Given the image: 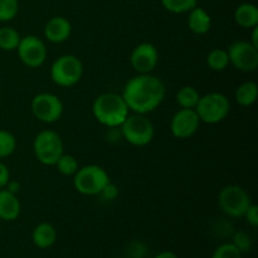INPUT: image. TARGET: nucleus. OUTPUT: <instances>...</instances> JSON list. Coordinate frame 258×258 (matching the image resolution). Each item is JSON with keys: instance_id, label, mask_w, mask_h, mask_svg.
Returning <instances> with one entry per match:
<instances>
[{"instance_id": "obj_1", "label": "nucleus", "mask_w": 258, "mask_h": 258, "mask_svg": "<svg viewBox=\"0 0 258 258\" xmlns=\"http://www.w3.org/2000/svg\"><path fill=\"white\" fill-rule=\"evenodd\" d=\"M165 85L156 76L146 73L138 75L127 81L122 92L128 110L135 113L153 112L161 105L165 98Z\"/></svg>"}, {"instance_id": "obj_2", "label": "nucleus", "mask_w": 258, "mask_h": 258, "mask_svg": "<svg viewBox=\"0 0 258 258\" xmlns=\"http://www.w3.org/2000/svg\"><path fill=\"white\" fill-rule=\"evenodd\" d=\"M128 107L122 96L113 92H106L98 96L92 105V112L96 120L106 127L115 128L121 126L128 116Z\"/></svg>"}, {"instance_id": "obj_3", "label": "nucleus", "mask_w": 258, "mask_h": 258, "mask_svg": "<svg viewBox=\"0 0 258 258\" xmlns=\"http://www.w3.org/2000/svg\"><path fill=\"white\" fill-rule=\"evenodd\" d=\"M111 183L107 171L98 165H86L78 168L73 175V185L83 196H100L103 189Z\"/></svg>"}, {"instance_id": "obj_4", "label": "nucleus", "mask_w": 258, "mask_h": 258, "mask_svg": "<svg viewBox=\"0 0 258 258\" xmlns=\"http://www.w3.org/2000/svg\"><path fill=\"white\" fill-rule=\"evenodd\" d=\"M121 135L128 144L138 148L149 145L155 136L153 122L141 113L128 115L121 123Z\"/></svg>"}, {"instance_id": "obj_5", "label": "nucleus", "mask_w": 258, "mask_h": 258, "mask_svg": "<svg viewBox=\"0 0 258 258\" xmlns=\"http://www.w3.org/2000/svg\"><path fill=\"white\" fill-rule=\"evenodd\" d=\"M83 76V64L78 57L64 54L58 57L50 67V78L59 87H73Z\"/></svg>"}, {"instance_id": "obj_6", "label": "nucleus", "mask_w": 258, "mask_h": 258, "mask_svg": "<svg viewBox=\"0 0 258 258\" xmlns=\"http://www.w3.org/2000/svg\"><path fill=\"white\" fill-rule=\"evenodd\" d=\"M194 110L201 122L213 125L221 122L228 116L231 111V102L223 93L212 92L201 96V100Z\"/></svg>"}, {"instance_id": "obj_7", "label": "nucleus", "mask_w": 258, "mask_h": 258, "mask_svg": "<svg viewBox=\"0 0 258 258\" xmlns=\"http://www.w3.org/2000/svg\"><path fill=\"white\" fill-rule=\"evenodd\" d=\"M33 151L37 160L43 165H55L63 154L62 138L53 130L40 131L33 141Z\"/></svg>"}, {"instance_id": "obj_8", "label": "nucleus", "mask_w": 258, "mask_h": 258, "mask_svg": "<svg viewBox=\"0 0 258 258\" xmlns=\"http://www.w3.org/2000/svg\"><path fill=\"white\" fill-rule=\"evenodd\" d=\"M251 204V197L238 185L224 186L218 194L219 208L232 218H242Z\"/></svg>"}, {"instance_id": "obj_9", "label": "nucleus", "mask_w": 258, "mask_h": 258, "mask_svg": "<svg viewBox=\"0 0 258 258\" xmlns=\"http://www.w3.org/2000/svg\"><path fill=\"white\" fill-rule=\"evenodd\" d=\"M30 108L34 117L44 123L57 122L63 115V102L53 93L43 92L34 96Z\"/></svg>"}, {"instance_id": "obj_10", "label": "nucleus", "mask_w": 258, "mask_h": 258, "mask_svg": "<svg viewBox=\"0 0 258 258\" xmlns=\"http://www.w3.org/2000/svg\"><path fill=\"white\" fill-rule=\"evenodd\" d=\"M229 64L242 72H253L258 68V48L251 42L238 40L228 48Z\"/></svg>"}, {"instance_id": "obj_11", "label": "nucleus", "mask_w": 258, "mask_h": 258, "mask_svg": "<svg viewBox=\"0 0 258 258\" xmlns=\"http://www.w3.org/2000/svg\"><path fill=\"white\" fill-rule=\"evenodd\" d=\"M17 50L23 64L29 68H39L47 59V47L37 35H27L22 38Z\"/></svg>"}, {"instance_id": "obj_12", "label": "nucleus", "mask_w": 258, "mask_h": 258, "mask_svg": "<svg viewBox=\"0 0 258 258\" xmlns=\"http://www.w3.org/2000/svg\"><path fill=\"white\" fill-rule=\"evenodd\" d=\"M201 120L194 108H180L173 116L170 130L174 138L189 139L198 131Z\"/></svg>"}, {"instance_id": "obj_13", "label": "nucleus", "mask_w": 258, "mask_h": 258, "mask_svg": "<svg viewBox=\"0 0 258 258\" xmlns=\"http://www.w3.org/2000/svg\"><path fill=\"white\" fill-rule=\"evenodd\" d=\"M159 62L158 48L151 43H141L134 48L130 63L139 75H146L155 70Z\"/></svg>"}, {"instance_id": "obj_14", "label": "nucleus", "mask_w": 258, "mask_h": 258, "mask_svg": "<svg viewBox=\"0 0 258 258\" xmlns=\"http://www.w3.org/2000/svg\"><path fill=\"white\" fill-rule=\"evenodd\" d=\"M72 25L64 17H53L44 27V37L50 43H63L71 37Z\"/></svg>"}, {"instance_id": "obj_15", "label": "nucleus", "mask_w": 258, "mask_h": 258, "mask_svg": "<svg viewBox=\"0 0 258 258\" xmlns=\"http://www.w3.org/2000/svg\"><path fill=\"white\" fill-rule=\"evenodd\" d=\"M22 211L17 194L10 193L7 189H0V219L5 222H13L18 219Z\"/></svg>"}, {"instance_id": "obj_16", "label": "nucleus", "mask_w": 258, "mask_h": 258, "mask_svg": "<svg viewBox=\"0 0 258 258\" xmlns=\"http://www.w3.org/2000/svg\"><path fill=\"white\" fill-rule=\"evenodd\" d=\"M188 27L194 34L203 35L211 30L212 19L211 15L203 8L196 7L189 12Z\"/></svg>"}, {"instance_id": "obj_17", "label": "nucleus", "mask_w": 258, "mask_h": 258, "mask_svg": "<svg viewBox=\"0 0 258 258\" xmlns=\"http://www.w3.org/2000/svg\"><path fill=\"white\" fill-rule=\"evenodd\" d=\"M33 243L40 249H47L52 247L57 241V231L50 223L43 222L34 228L32 233Z\"/></svg>"}, {"instance_id": "obj_18", "label": "nucleus", "mask_w": 258, "mask_h": 258, "mask_svg": "<svg viewBox=\"0 0 258 258\" xmlns=\"http://www.w3.org/2000/svg\"><path fill=\"white\" fill-rule=\"evenodd\" d=\"M234 20L242 28H254L258 25V8L256 5L244 3L234 12Z\"/></svg>"}, {"instance_id": "obj_19", "label": "nucleus", "mask_w": 258, "mask_h": 258, "mask_svg": "<svg viewBox=\"0 0 258 258\" xmlns=\"http://www.w3.org/2000/svg\"><path fill=\"white\" fill-rule=\"evenodd\" d=\"M258 96V86L256 82H244L237 88L236 91V101L242 107H249L253 105Z\"/></svg>"}, {"instance_id": "obj_20", "label": "nucleus", "mask_w": 258, "mask_h": 258, "mask_svg": "<svg viewBox=\"0 0 258 258\" xmlns=\"http://www.w3.org/2000/svg\"><path fill=\"white\" fill-rule=\"evenodd\" d=\"M175 98L181 108H196L201 100V93L191 86H184L176 92Z\"/></svg>"}, {"instance_id": "obj_21", "label": "nucleus", "mask_w": 258, "mask_h": 258, "mask_svg": "<svg viewBox=\"0 0 258 258\" xmlns=\"http://www.w3.org/2000/svg\"><path fill=\"white\" fill-rule=\"evenodd\" d=\"M20 37L19 33L12 27H3L0 28V49L12 52L15 50L19 45Z\"/></svg>"}, {"instance_id": "obj_22", "label": "nucleus", "mask_w": 258, "mask_h": 258, "mask_svg": "<svg viewBox=\"0 0 258 258\" xmlns=\"http://www.w3.org/2000/svg\"><path fill=\"white\" fill-rule=\"evenodd\" d=\"M207 64L211 70L217 71V72L224 71L229 66L228 52L226 49H221V48L211 50L209 54L207 55Z\"/></svg>"}, {"instance_id": "obj_23", "label": "nucleus", "mask_w": 258, "mask_h": 258, "mask_svg": "<svg viewBox=\"0 0 258 258\" xmlns=\"http://www.w3.org/2000/svg\"><path fill=\"white\" fill-rule=\"evenodd\" d=\"M55 166H57L58 171L64 176H73L76 174V171L78 170V168H80L77 159L73 155L64 153L58 159L57 163H55Z\"/></svg>"}, {"instance_id": "obj_24", "label": "nucleus", "mask_w": 258, "mask_h": 258, "mask_svg": "<svg viewBox=\"0 0 258 258\" xmlns=\"http://www.w3.org/2000/svg\"><path fill=\"white\" fill-rule=\"evenodd\" d=\"M198 0H161V4L168 12L181 14V13L190 12L197 7Z\"/></svg>"}, {"instance_id": "obj_25", "label": "nucleus", "mask_w": 258, "mask_h": 258, "mask_svg": "<svg viewBox=\"0 0 258 258\" xmlns=\"http://www.w3.org/2000/svg\"><path fill=\"white\" fill-rule=\"evenodd\" d=\"M17 149V139L12 133L0 128V159L8 158Z\"/></svg>"}, {"instance_id": "obj_26", "label": "nucleus", "mask_w": 258, "mask_h": 258, "mask_svg": "<svg viewBox=\"0 0 258 258\" xmlns=\"http://www.w3.org/2000/svg\"><path fill=\"white\" fill-rule=\"evenodd\" d=\"M19 10L18 0H0V22L14 19Z\"/></svg>"}, {"instance_id": "obj_27", "label": "nucleus", "mask_w": 258, "mask_h": 258, "mask_svg": "<svg viewBox=\"0 0 258 258\" xmlns=\"http://www.w3.org/2000/svg\"><path fill=\"white\" fill-rule=\"evenodd\" d=\"M212 258H242V252L233 243H224L214 251Z\"/></svg>"}, {"instance_id": "obj_28", "label": "nucleus", "mask_w": 258, "mask_h": 258, "mask_svg": "<svg viewBox=\"0 0 258 258\" xmlns=\"http://www.w3.org/2000/svg\"><path fill=\"white\" fill-rule=\"evenodd\" d=\"M233 244L241 252H248L252 247V241L244 232H237L233 237Z\"/></svg>"}, {"instance_id": "obj_29", "label": "nucleus", "mask_w": 258, "mask_h": 258, "mask_svg": "<svg viewBox=\"0 0 258 258\" xmlns=\"http://www.w3.org/2000/svg\"><path fill=\"white\" fill-rule=\"evenodd\" d=\"M244 218H246V221L248 222L249 224H251L252 227H256L258 226V207L256 204L252 203L251 206H249V208L247 209V212L244 213Z\"/></svg>"}, {"instance_id": "obj_30", "label": "nucleus", "mask_w": 258, "mask_h": 258, "mask_svg": "<svg viewBox=\"0 0 258 258\" xmlns=\"http://www.w3.org/2000/svg\"><path fill=\"white\" fill-rule=\"evenodd\" d=\"M10 180V173L8 166L4 163L0 161V189L5 188V185L8 184V181Z\"/></svg>"}, {"instance_id": "obj_31", "label": "nucleus", "mask_w": 258, "mask_h": 258, "mask_svg": "<svg viewBox=\"0 0 258 258\" xmlns=\"http://www.w3.org/2000/svg\"><path fill=\"white\" fill-rule=\"evenodd\" d=\"M117 193L118 191H117V188H116V185H113L112 183H108V185L103 189L102 193L101 194H102V196H105L107 199H111V201H112V199L116 198Z\"/></svg>"}, {"instance_id": "obj_32", "label": "nucleus", "mask_w": 258, "mask_h": 258, "mask_svg": "<svg viewBox=\"0 0 258 258\" xmlns=\"http://www.w3.org/2000/svg\"><path fill=\"white\" fill-rule=\"evenodd\" d=\"M5 189H7V190H9L10 193L17 194L20 189V184L15 180H9L8 181L7 185H5Z\"/></svg>"}, {"instance_id": "obj_33", "label": "nucleus", "mask_w": 258, "mask_h": 258, "mask_svg": "<svg viewBox=\"0 0 258 258\" xmlns=\"http://www.w3.org/2000/svg\"><path fill=\"white\" fill-rule=\"evenodd\" d=\"M155 258H178V257H176V254L174 253V252L164 251V252H161V253H159Z\"/></svg>"}, {"instance_id": "obj_34", "label": "nucleus", "mask_w": 258, "mask_h": 258, "mask_svg": "<svg viewBox=\"0 0 258 258\" xmlns=\"http://www.w3.org/2000/svg\"><path fill=\"white\" fill-rule=\"evenodd\" d=\"M252 29H253V32H252L251 43L254 45V47L258 48V28L254 27V28H252Z\"/></svg>"}]
</instances>
